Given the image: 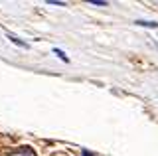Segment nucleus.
<instances>
[{
    "label": "nucleus",
    "instance_id": "nucleus-4",
    "mask_svg": "<svg viewBox=\"0 0 158 156\" xmlns=\"http://www.w3.org/2000/svg\"><path fill=\"white\" fill-rule=\"evenodd\" d=\"M8 38H10V40H12L14 43H16V46H22V47H26V43H24V42H20L16 36H10V34H8Z\"/></svg>",
    "mask_w": 158,
    "mask_h": 156
},
{
    "label": "nucleus",
    "instance_id": "nucleus-5",
    "mask_svg": "<svg viewBox=\"0 0 158 156\" xmlns=\"http://www.w3.org/2000/svg\"><path fill=\"white\" fill-rule=\"evenodd\" d=\"M91 4H97V6H107L105 0H91Z\"/></svg>",
    "mask_w": 158,
    "mask_h": 156
},
{
    "label": "nucleus",
    "instance_id": "nucleus-3",
    "mask_svg": "<svg viewBox=\"0 0 158 156\" xmlns=\"http://www.w3.org/2000/svg\"><path fill=\"white\" fill-rule=\"evenodd\" d=\"M22 150H24V152H12L10 156H34V152L30 148H22Z\"/></svg>",
    "mask_w": 158,
    "mask_h": 156
},
{
    "label": "nucleus",
    "instance_id": "nucleus-2",
    "mask_svg": "<svg viewBox=\"0 0 158 156\" xmlns=\"http://www.w3.org/2000/svg\"><path fill=\"white\" fill-rule=\"evenodd\" d=\"M53 53H56V55L59 57V60H63V61H65V63L69 61V57H67V55H65V53H63L61 50H57V47H53Z\"/></svg>",
    "mask_w": 158,
    "mask_h": 156
},
{
    "label": "nucleus",
    "instance_id": "nucleus-1",
    "mask_svg": "<svg viewBox=\"0 0 158 156\" xmlns=\"http://www.w3.org/2000/svg\"><path fill=\"white\" fill-rule=\"evenodd\" d=\"M138 26H144V28H158V22H144V20H138Z\"/></svg>",
    "mask_w": 158,
    "mask_h": 156
}]
</instances>
